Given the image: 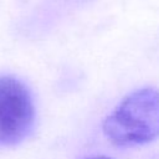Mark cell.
Listing matches in <instances>:
<instances>
[{
  "instance_id": "1",
  "label": "cell",
  "mask_w": 159,
  "mask_h": 159,
  "mask_svg": "<svg viewBox=\"0 0 159 159\" xmlns=\"http://www.w3.org/2000/svg\"><path fill=\"white\" fill-rule=\"evenodd\" d=\"M102 132L119 148L145 145L159 138V89L147 86L127 94L104 118Z\"/></svg>"
},
{
  "instance_id": "2",
  "label": "cell",
  "mask_w": 159,
  "mask_h": 159,
  "mask_svg": "<svg viewBox=\"0 0 159 159\" xmlns=\"http://www.w3.org/2000/svg\"><path fill=\"white\" fill-rule=\"evenodd\" d=\"M35 116L29 88L16 77L0 76V145L22 143L34 130Z\"/></svg>"
},
{
  "instance_id": "3",
  "label": "cell",
  "mask_w": 159,
  "mask_h": 159,
  "mask_svg": "<svg viewBox=\"0 0 159 159\" xmlns=\"http://www.w3.org/2000/svg\"><path fill=\"white\" fill-rule=\"evenodd\" d=\"M84 159H113V158L104 157V155H97V157H91V158H84Z\"/></svg>"
}]
</instances>
